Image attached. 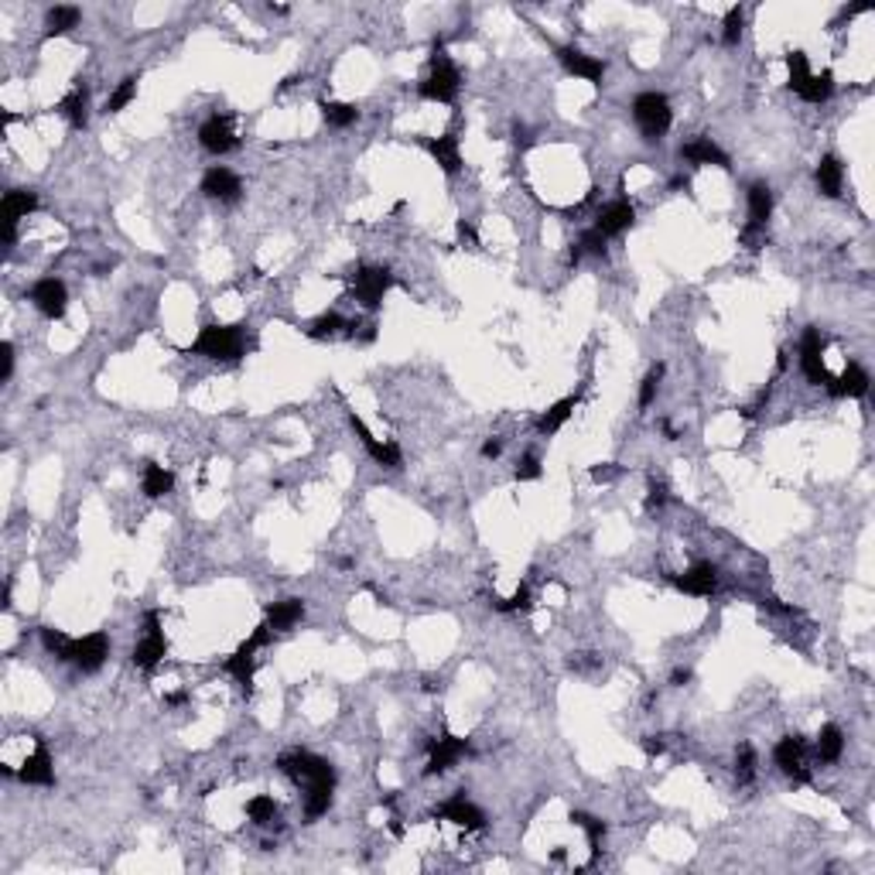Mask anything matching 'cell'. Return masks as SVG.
<instances>
[{"instance_id": "6", "label": "cell", "mask_w": 875, "mask_h": 875, "mask_svg": "<svg viewBox=\"0 0 875 875\" xmlns=\"http://www.w3.org/2000/svg\"><path fill=\"white\" fill-rule=\"evenodd\" d=\"M164 657H168V640H164V630H161V612L151 609L144 616V636L137 640L130 660H134V667H141V670H154Z\"/></svg>"}, {"instance_id": "28", "label": "cell", "mask_w": 875, "mask_h": 875, "mask_svg": "<svg viewBox=\"0 0 875 875\" xmlns=\"http://www.w3.org/2000/svg\"><path fill=\"white\" fill-rule=\"evenodd\" d=\"M814 179H817V189H821V195H827V198H838L844 189V168L842 161L834 158V154H824L821 161H817V171H814Z\"/></svg>"}, {"instance_id": "45", "label": "cell", "mask_w": 875, "mask_h": 875, "mask_svg": "<svg viewBox=\"0 0 875 875\" xmlns=\"http://www.w3.org/2000/svg\"><path fill=\"white\" fill-rule=\"evenodd\" d=\"M660 380H664V363H657L653 370H649L647 376H643V383H640V410H647L649 404H653V397H657V387H660Z\"/></svg>"}, {"instance_id": "44", "label": "cell", "mask_w": 875, "mask_h": 875, "mask_svg": "<svg viewBox=\"0 0 875 875\" xmlns=\"http://www.w3.org/2000/svg\"><path fill=\"white\" fill-rule=\"evenodd\" d=\"M735 777H739V787H749L756 779V749L742 746L739 749V760H735Z\"/></svg>"}, {"instance_id": "40", "label": "cell", "mask_w": 875, "mask_h": 875, "mask_svg": "<svg viewBox=\"0 0 875 875\" xmlns=\"http://www.w3.org/2000/svg\"><path fill=\"white\" fill-rule=\"evenodd\" d=\"M246 817H250L253 824H271V821L277 817L274 797H253V800H246Z\"/></svg>"}, {"instance_id": "39", "label": "cell", "mask_w": 875, "mask_h": 875, "mask_svg": "<svg viewBox=\"0 0 875 875\" xmlns=\"http://www.w3.org/2000/svg\"><path fill=\"white\" fill-rule=\"evenodd\" d=\"M783 62H787V72H790L787 86H790L794 93H800V86L811 79V62H807V55H804V51H790Z\"/></svg>"}, {"instance_id": "20", "label": "cell", "mask_w": 875, "mask_h": 875, "mask_svg": "<svg viewBox=\"0 0 875 875\" xmlns=\"http://www.w3.org/2000/svg\"><path fill=\"white\" fill-rule=\"evenodd\" d=\"M202 192L209 198H219V202H236L240 192H244V181L236 179L226 164H212L209 171L202 175Z\"/></svg>"}, {"instance_id": "8", "label": "cell", "mask_w": 875, "mask_h": 875, "mask_svg": "<svg viewBox=\"0 0 875 875\" xmlns=\"http://www.w3.org/2000/svg\"><path fill=\"white\" fill-rule=\"evenodd\" d=\"M746 202H749V223H746V229H742V240H746V244H756L762 233H766L769 216H773V189H769L766 181H752L746 192Z\"/></svg>"}, {"instance_id": "52", "label": "cell", "mask_w": 875, "mask_h": 875, "mask_svg": "<svg viewBox=\"0 0 875 875\" xmlns=\"http://www.w3.org/2000/svg\"><path fill=\"white\" fill-rule=\"evenodd\" d=\"M500 452H502L500 438H489L486 445H483V458H500Z\"/></svg>"}, {"instance_id": "14", "label": "cell", "mask_w": 875, "mask_h": 875, "mask_svg": "<svg viewBox=\"0 0 875 875\" xmlns=\"http://www.w3.org/2000/svg\"><path fill=\"white\" fill-rule=\"evenodd\" d=\"M472 752L469 739H462V735H441V739H435L431 742V760H428V777H441V773H448L455 762L465 760Z\"/></svg>"}, {"instance_id": "48", "label": "cell", "mask_w": 875, "mask_h": 875, "mask_svg": "<svg viewBox=\"0 0 875 875\" xmlns=\"http://www.w3.org/2000/svg\"><path fill=\"white\" fill-rule=\"evenodd\" d=\"M667 502V486L664 483H649V493H647V510L653 513V510H660Z\"/></svg>"}, {"instance_id": "34", "label": "cell", "mask_w": 875, "mask_h": 875, "mask_svg": "<svg viewBox=\"0 0 875 875\" xmlns=\"http://www.w3.org/2000/svg\"><path fill=\"white\" fill-rule=\"evenodd\" d=\"M844 752V735L838 725H824L817 732V760L821 762H838Z\"/></svg>"}, {"instance_id": "3", "label": "cell", "mask_w": 875, "mask_h": 875, "mask_svg": "<svg viewBox=\"0 0 875 875\" xmlns=\"http://www.w3.org/2000/svg\"><path fill=\"white\" fill-rule=\"evenodd\" d=\"M458 86H462V76H458L455 62L448 59L445 41L438 38L435 45H431V72H428V79L418 86V93H421V99H431V103H455Z\"/></svg>"}, {"instance_id": "49", "label": "cell", "mask_w": 875, "mask_h": 875, "mask_svg": "<svg viewBox=\"0 0 875 875\" xmlns=\"http://www.w3.org/2000/svg\"><path fill=\"white\" fill-rule=\"evenodd\" d=\"M619 472L622 469H619L616 462H605V465H592V479L595 483H609V479H616Z\"/></svg>"}, {"instance_id": "50", "label": "cell", "mask_w": 875, "mask_h": 875, "mask_svg": "<svg viewBox=\"0 0 875 875\" xmlns=\"http://www.w3.org/2000/svg\"><path fill=\"white\" fill-rule=\"evenodd\" d=\"M455 229H458V240H462V244H479V236H475V226H472L469 219H458V226H455Z\"/></svg>"}, {"instance_id": "21", "label": "cell", "mask_w": 875, "mask_h": 875, "mask_svg": "<svg viewBox=\"0 0 875 875\" xmlns=\"http://www.w3.org/2000/svg\"><path fill=\"white\" fill-rule=\"evenodd\" d=\"M17 779L32 783V787H55V769H51L49 746L41 739H34V752L24 760V766L17 769Z\"/></svg>"}, {"instance_id": "1", "label": "cell", "mask_w": 875, "mask_h": 875, "mask_svg": "<svg viewBox=\"0 0 875 875\" xmlns=\"http://www.w3.org/2000/svg\"><path fill=\"white\" fill-rule=\"evenodd\" d=\"M277 766L294 783H305V817L309 821L328 814L332 790H336V766L332 762L315 756V752H305V749H291V752H284L277 760Z\"/></svg>"}, {"instance_id": "26", "label": "cell", "mask_w": 875, "mask_h": 875, "mask_svg": "<svg viewBox=\"0 0 875 875\" xmlns=\"http://www.w3.org/2000/svg\"><path fill=\"white\" fill-rule=\"evenodd\" d=\"M428 151H431V158H435L438 168H441L445 175H458V171H462V151H458V137H455V134L431 137V141H428Z\"/></svg>"}, {"instance_id": "24", "label": "cell", "mask_w": 875, "mask_h": 875, "mask_svg": "<svg viewBox=\"0 0 875 875\" xmlns=\"http://www.w3.org/2000/svg\"><path fill=\"white\" fill-rule=\"evenodd\" d=\"M59 114H65V120L76 130H86V124H89V89H86V82L76 79V86L59 103Z\"/></svg>"}, {"instance_id": "35", "label": "cell", "mask_w": 875, "mask_h": 875, "mask_svg": "<svg viewBox=\"0 0 875 875\" xmlns=\"http://www.w3.org/2000/svg\"><path fill=\"white\" fill-rule=\"evenodd\" d=\"M571 824H578L588 834V848H592V861H595L602 852V838H605V821H599V817H592V814L585 811H575L571 814Z\"/></svg>"}, {"instance_id": "37", "label": "cell", "mask_w": 875, "mask_h": 875, "mask_svg": "<svg viewBox=\"0 0 875 875\" xmlns=\"http://www.w3.org/2000/svg\"><path fill=\"white\" fill-rule=\"evenodd\" d=\"M605 244H609V240H605V236H602V233L595 226L585 229L582 240L571 246V263H578V260H582V253H592V257H605Z\"/></svg>"}, {"instance_id": "25", "label": "cell", "mask_w": 875, "mask_h": 875, "mask_svg": "<svg viewBox=\"0 0 875 875\" xmlns=\"http://www.w3.org/2000/svg\"><path fill=\"white\" fill-rule=\"evenodd\" d=\"M305 619V602L301 599H281L267 605V626L274 632H288Z\"/></svg>"}, {"instance_id": "7", "label": "cell", "mask_w": 875, "mask_h": 875, "mask_svg": "<svg viewBox=\"0 0 875 875\" xmlns=\"http://www.w3.org/2000/svg\"><path fill=\"white\" fill-rule=\"evenodd\" d=\"M390 288H393V274L387 267H359L353 274V294H356V301L366 311L380 309Z\"/></svg>"}, {"instance_id": "4", "label": "cell", "mask_w": 875, "mask_h": 875, "mask_svg": "<svg viewBox=\"0 0 875 875\" xmlns=\"http://www.w3.org/2000/svg\"><path fill=\"white\" fill-rule=\"evenodd\" d=\"M271 636H274V630H271L267 622H260L257 630H253V636H250V640H244V643H240V649H236L233 657H226V660H223V670H226L233 681L240 684V691H244V695H253V670H257V657H253V653H257L260 647H267V643H271Z\"/></svg>"}, {"instance_id": "16", "label": "cell", "mask_w": 875, "mask_h": 875, "mask_svg": "<svg viewBox=\"0 0 875 875\" xmlns=\"http://www.w3.org/2000/svg\"><path fill=\"white\" fill-rule=\"evenodd\" d=\"M557 59H561V65H565L571 76L592 82V86H602V79H605V62L595 59V55H585L575 45H557Z\"/></svg>"}, {"instance_id": "5", "label": "cell", "mask_w": 875, "mask_h": 875, "mask_svg": "<svg viewBox=\"0 0 875 875\" xmlns=\"http://www.w3.org/2000/svg\"><path fill=\"white\" fill-rule=\"evenodd\" d=\"M632 120H636V127H640V134L647 141H660L670 130V124H674L670 99L664 93H640L632 99Z\"/></svg>"}, {"instance_id": "11", "label": "cell", "mask_w": 875, "mask_h": 875, "mask_svg": "<svg viewBox=\"0 0 875 875\" xmlns=\"http://www.w3.org/2000/svg\"><path fill=\"white\" fill-rule=\"evenodd\" d=\"M38 209V192L32 189H11L0 202V216H4V246H14L17 240V219L32 216Z\"/></svg>"}, {"instance_id": "15", "label": "cell", "mask_w": 875, "mask_h": 875, "mask_svg": "<svg viewBox=\"0 0 875 875\" xmlns=\"http://www.w3.org/2000/svg\"><path fill=\"white\" fill-rule=\"evenodd\" d=\"M349 428L356 431V438L363 441V448L370 452V458L373 462H380V465H387V469H401L404 465V455H401V448L393 445V441H380V438L363 424V418H356V414H349Z\"/></svg>"}, {"instance_id": "36", "label": "cell", "mask_w": 875, "mask_h": 875, "mask_svg": "<svg viewBox=\"0 0 875 875\" xmlns=\"http://www.w3.org/2000/svg\"><path fill=\"white\" fill-rule=\"evenodd\" d=\"M137 82H141V76H127V79L120 82L114 93H110V99H106L103 114H120V110H127L130 103L137 99Z\"/></svg>"}, {"instance_id": "46", "label": "cell", "mask_w": 875, "mask_h": 875, "mask_svg": "<svg viewBox=\"0 0 875 875\" xmlns=\"http://www.w3.org/2000/svg\"><path fill=\"white\" fill-rule=\"evenodd\" d=\"M517 479L520 483H534V479H540V458H537V455H523V458H520Z\"/></svg>"}, {"instance_id": "38", "label": "cell", "mask_w": 875, "mask_h": 875, "mask_svg": "<svg viewBox=\"0 0 875 875\" xmlns=\"http://www.w3.org/2000/svg\"><path fill=\"white\" fill-rule=\"evenodd\" d=\"M342 328H349V322L342 318L339 311H325V315H318V318L309 325V336L311 339H332V336H339Z\"/></svg>"}, {"instance_id": "53", "label": "cell", "mask_w": 875, "mask_h": 875, "mask_svg": "<svg viewBox=\"0 0 875 875\" xmlns=\"http://www.w3.org/2000/svg\"><path fill=\"white\" fill-rule=\"evenodd\" d=\"M670 681H674V687H684V684H691V670H687V667H677Z\"/></svg>"}, {"instance_id": "43", "label": "cell", "mask_w": 875, "mask_h": 875, "mask_svg": "<svg viewBox=\"0 0 875 875\" xmlns=\"http://www.w3.org/2000/svg\"><path fill=\"white\" fill-rule=\"evenodd\" d=\"M530 605H534V602H530V588H527V585H520L510 599H493V609H496V612H527Z\"/></svg>"}, {"instance_id": "12", "label": "cell", "mask_w": 875, "mask_h": 875, "mask_svg": "<svg viewBox=\"0 0 875 875\" xmlns=\"http://www.w3.org/2000/svg\"><path fill=\"white\" fill-rule=\"evenodd\" d=\"M800 370H804V376L811 380L814 387H827L834 380L824 366V342H821L817 328H807L804 339H800Z\"/></svg>"}, {"instance_id": "2", "label": "cell", "mask_w": 875, "mask_h": 875, "mask_svg": "<svg viewBox=\"0 0 875 875\" xmlns=\"http://www.w3.org/2000/svg\"><path fill=\"white\" fill-rule=\"evenodd\" d=\"M189 356H206V359H223V363H229V359H240L246 353V336H244V325H206L202 332H198V339L185 349Z\"/></svg>"}, {"instance_id": "13", "label": "cell", "mask_w": 875, "mask_h": 875, "mask_svg": "<svg viewBox=\"0 0 875 875\" xmlns=\"http://www.w3.org/2000/svg\"><path fill=\"white\" fill-rule=\"evenodd\" d=\"M28 301H32L45 318L55 322V318H62L65 309H69V291H65V284L59 281V277H41L32 291H28Z\"/></svg>"}, {"instance_id": "33", "label": "cell", "mask_w": 875, "mask_h": 875, "mask_svg": "<svg viewBox=\"0 0 875 875\" xmlns=\"http://www.w3.org/2000/svg\"><path fill=\"white\" fill-rule=\"evenodd\" d=\"M82 11L79 7H51L49 17H45V38H59V34H69L76 24H79Z\"/></svg>"}, {"instance_id": "42", "label": "cell", "mask_w": 875, "mask_h": 875, "mask_svg": "<svg viewBox=\"0 0 875 875\" xmlns=\"http://www.w3.org/2000/svg\"><path fill=\"white\" fill-rule=\"evenodd\" d=\"M742 24H746V11H742V7H729L725 24H722V28H725V32H722V41H725L729 49L742 41Z\"/></svg>"}, {"instance_id": "30", "label": "cell", "mask_w": 875, "mask_h": 875, "mask_svg": "<svg viewBox=\"0 0 875 875\" xmlns=\"http://www.w3.org/2000/svg\"><path fill=\"white\" fill-rule=\"evenodd\" d=\"M141 489H144L147 500H161L175 489V475L158 465V462H144V475H141Z\"/></svg>"}, {"instance_id": "18", "label": "cell", "mask_w": 875, "mask_h": 875, "mask_svg": "<svg viewBox=\"0 0 875 875\" xmlns=\"http://www.w3.org/2000/svg\"><path fill=\"white\" fill-rule=\"evenodd\" d=\"M632 223H636V209H632L630 198H616V202H609V206H602V209L595 212V229H599L605 240H609V236H619V233H626Z\"/></svg>"}, {"instance_id": "27", "label": "cell", "mask_w": 875, "mask_h": 875, "mask_svg": "<svg viewBox=\"0 0 875 875\" xmlns=\"http://www.w3.org/2000/svg\"><path fill=\"white\" fill-rule=\"evenodd\" d=\"M869 383H872V380H869V373L861 370L859 363H848L844 373L827 383V390H831L834 397H855V401H859V397L869 393Z\"/></svg>"}, {"instance_id": "31", "label": "cell", "mask_w": 875, "mask_h": 875, "mask_svg": "<svg viewBox=\"0 0 875 875\" xmlns=\"http://www.w3.org/2000/svg\"><path fill=\"white\" fill-rule=\"evenodd\" d=\"M318 110H322L325 124H328V127H336V130L353 127V124L359 120V110L353 106V103H336V99H322V103H318Z\"/></svg>"}, {"instance_id": "17", "label": "cell", "mask_w": 875, "mask_h": 875, "mask_svg": "<svg viewBox=\"0 0 875 875\" xmlns=\"http://www.w3.org/2000/svg\"><path fill=\"white\" fill-rule=\"evenodd\" d=\"M670 582L677 585L681 592H687V595L705 599V595H712L714 588H718V567H714L712 561H697V565H691L684 575H674Z\"/></svg>"}, {"instance_id": "23", "label": "cell", "mask_w": 875, "mask_h": 875, "mask_svg": "<svg viewBox=\"0 0 875 875\" xmlns=\"http://www.w3.org/2000/svg\"><path fill=\"white\" fill-rule=\"evenodd\" d=\"M681 158L687 164H697V168H705V164H712V168H732L729 154L714 144L712 137H695V141H687V144L681 147Z\"/></svg>"}, {"instance_id": "32", "label": "cell", "mask_w": 875, "mask_h": 875, "mask_svg": "<svg viewBox=\"0 0 875 875\" xmlns=\"http://www.w3.org/2000/svg\"><path fill=\"white\" fill-rule=\"evenodd\" d=\"M831 93H834V72L824 69V72H811V79L800 86L797 97L807 99V103H824V99H831Z\"/></svg>"}, {"instance_id": "54", "label": "cell", "mask_w": 875, "mask_h": 875, "mask_svg": "<svg viewBox=\"0 0 875 875\" xmlns=\"http://www.w3.org/2000/svg\"><path fill=\"white\" fill-rule=\"evenodd\" d=\"M189 701V695L185 691H171V695H164V705H171V708H179V705H185Z\"/></svg>"}, {"instance_id": "29", "label": "cell", "mask_w": 875, "mask_h": 875, "mask_svg": "<svg viewBox=\"0 0 875 875\" xmlns=\"http://www.w3.org/2000/svg\"><path fill=\"white\" fill-rule=\"evenodd\" d=\"M575 407H578V397H561L557 404H551L540 418H537V431L544 438L557 435L561 428H565L567 421H571V414H575Z\"/></svg>"}, {"instance_id": "19", "label": "cell", "mask_w": 875, "mask_h": 875, "mask_svg": "<svg viewBox=\"0 0 875 875\" xmlns=\"http://www.w3.org/2000/svg\"><path fill=\"white\" fill-rule=\"evenodd\" d=\"M435 817L452 821V824L465 827V831H483V827H486V814L479 811L475 804H469L465 794H455L452 800H445V804L435 811Z\"/></svg>"}, {"instance_id": "47", "label": "cell", "mask_w": 875, "mask_h": 875, "mask_svg": "<svg viewBox=\"0 0 875 875\" xmlns=\"http://www.w3.org/2000/svg\"><path fill=\"white\" fill-rule=\"evenodd\" d=\"M0 359H4V366H0V380L7 383V380H11V373H14V345H11V342H0Z\"/></svg>"}, {"instance_id": "22", "label": "cell", "mask_w": 875, "mask_h": 875, "mask_svg": "<svg viewBox=\"0 0 875 875\" xmlns=\"http://www.w3.org/2000/svg\"><path fill=\"white\" fill-rule=\"evenodd\" d=\"M198 144L206 147L209 154H229L236 147V134L229 127V116H209L202 127H198Z\"/></svg>"}, {"instance_id": "9", "label": "cell", "mask_w": 875, "mask_h": 875, "mask_svg": "<svg viewBox=\"0 0 875 875\" xmlns=\"http://www.w3.org/2000/svg\"><path fill=\"white\" fill-rule=\"evenodd\" d=\"M110 657V636L106 632H89L82 640H72L69 647V664H76L82 674H97Z\"/></svg>"}, {"instance_id": "10", "label": "cell", "mask_w": 875, "mask_h": 875, "mask_svg": "<svg viewBox=\"0 0 875 875\" xmlns=\"http://www.w3.org/2000/svg\"><path fill=\"white\" fill-rule=\"evenodd\" d=\"M804 752H807V742H804V735H797V732L794 735H783V739L777 742V749H773L777 766L794 779V783H811V769H807Z\"/></svg>"}, {"instance_id": "51", "label": "cell", "mask_w": 875, "mask_h": 875, "mask_svg": "<svg viewBox=\"0 0 875 875\" xmlns=\"http://www.w3.org/2000/svg\"><path fill=\"white\" fill-rule=\"evenodd\" d=\"M643 749H647V756H660L667 749V742L660 735H649V739H643Z\"/></svg>"}, {"instance_id": "41", "label": "cell", "mask_w": 875, "mask_h": 875, "mask_svg": "<svg viewBox=\"0 0 875 875\" xmlns=\"http://www.w3.org/2000/svg\"><path fill=\"white\" fill-rule=\"evenodd\" d=\"M41 647L49 649L51 657H59V660H69V647H72V640H69V636H65L62 630L41 626Z\"/></svg>"}]
</instances>
